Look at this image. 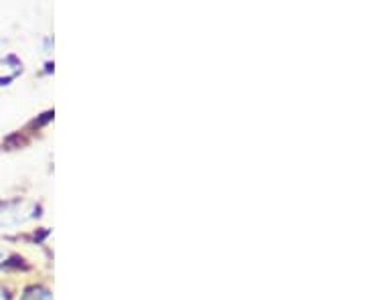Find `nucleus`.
<instances>
[{
  "instance_id": "f257e3e1",
  "label": "nucleus",
  "mask_w": 365,
  "mask_h": 300,
  "mask_svg": "<svg viewBox=\"0 0 365 300\" xmlns=\"http://www.w3.org/2000/svg\"><path fill=\"white\" fill-rule=\"evenodd\" d=\"M0 300H6V292H2V290H0Z\"/></svg>"
},
{
  "instance_id": "f03ea898",
  "label": "nucleus",
  "mask_w": 365,
  "mask_h": 300,
  "mask_svg": "<svg viewBox=\"0 0 365 300\" xmlns=\"http://www.w3.org/2000/svg\"><path fill=\"white\" fill-rule=\"evenodd\" d=\"M2 258H4V252H2V249H0V260H2Z\"/></svg>"
}]
</instances>
